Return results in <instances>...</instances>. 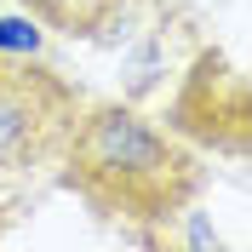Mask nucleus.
<instances>
[{
	"mask_svg": "<svg viewBox=\"0 0 252 252\" xmlns=\"http://www.w3.org/2000/svg\"><path fill=\"white\" fill-rule=\"evenodd\" d=\"M80 109L86 97L69 75H58L52 63L0 52V184L52 166Z\"/></svg>",
	"mask_w": 252,
	"mask_h": 252,
	"instance_id": "obj_2",
	"label": "nucleus"
},
{
	"mask_svg": "<svg viewBox=\"0 0 252 252\" xmlns=\"http://www.w3.org/2000/svg\"><path fill=\"white\" fill-rule=\"evenodd\" d=\"M58 178L97 223L132 229L149 247L195 212L206 189L201 155L132 103H86L58 149Z\"/></svg>",
	"mask_w": 252,
	"mask_h": 252,
	"instance_id": "obj_1",
	"label": "nucleus"
},
{
	"mask_svg": "<svg viewBox=\"0 0 252 252\" xmlns=\"http://www.w3.org/2000/svg\"><path fill=\"white\" fill-rule=\"evenodd\" d=\"M6 46H34V29L29 23H0V52Z\"/></svg>",
	"mask_w": 252,
	"mask_h": 252,
	"instance_id": "obj_5",
	"label": "nucleus"
},
{
	"mask_svg": "<svg viewBox=\"0 0 252 252\" xmlns=\"http://www.w3.org/2000/svg\"><path fill=\"white\" fill-rule=\"evenodd\" d=\"M172 126L189 132V138L212 143L218 155H247V132H252V92H247V75H235L223 52H201L195 69L184 75L172 97Z\"/></svg>",
	"mask_w": 252,
	"mask_h": 252,
	"instance_id": "obj_3",
	"label": "nucleus"
},
{
	"mask_svg": "<svg viewBox=\"0 0 252 252\" xmlns=\"http://www.w3.org/2000/svg\"><path fill=\"white\" fill-rule=\"evenodd\" d=\"M17 6L29 12V23H40V29H52V34L103 40V34H115L126 17L138 12L143 0H17Z\"/></svg>",
	"mask_w": 252,
	"mask_h": 252,
	"instance_id": "obj_4",
	"label": "nucleus"
},
{
	"mask_svg": "<svg viewBox=\"0 0 252 252\" xmlns=\"http://www.w3.org/2000/svg\"><path fill=\"white\" fill-rule=\"evenodd\" d=\"M6 223H12V212H6V206H0V235H6Z\"/></svg>",
	"mask_w": 252,
	"mask_h": 252,
	"instance_id": "obj_6",
	"label": "nucleus"
}]
</instances>
